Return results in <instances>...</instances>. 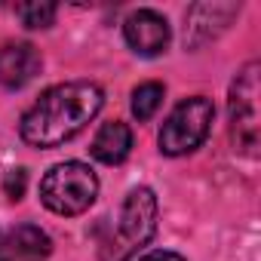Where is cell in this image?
I'll list each match as a JSON object with an SVG mask.
<instances>
[{
  "label": "cell",
  "instance_id": "cell-12",
  "mask_svg": "<svg viewBox=\"0 0 261 261\" xmlns=\"http://www.w3.org/2000/svg\"><path fill=\"white\" fill-rule=\"evenodd\" d=\"M25 185H28L25 169H10V172H7V178H4V194H7L10 200H22Z\"/></svg>",
  "mask_w": 261,
  "mask_h": 261
},
{
  "label": "cell",
  "instance_id": "cell-6",
  "mask_svg": "<svg viewBox=\"0 0 261 261\" xmlns=\"http://www.w3.org/2000/svg\"><path fill=\"white\" fill-rule=\"evenodd\" d=\"M123 37L139 56H160L169 46V22L154 10H139L123 22Z\"/></svg>",
  "mask_w": 261,
  "mask_h": 261
},
{
  "label": "cell",
  "instance_id": "cell-2",
  "mask_svg": "<svg viewBox=\"0 0 261 261\" xmlns=\"http://www.w3.org/2000/svg\"><path fill=\"white\" fill-rule=\"evenodd\" d=\"M157 230V197L151 188H133L123 200L114 233L101 243V261H126Z\"/></svg>",
  "mask_w": 261,
  "mask_h": 261
},
{
  "label": "cell",
  "instance_id": "cell-11",
  "mask_svg": "<svg viewBox=\"0 0 261 261\" xmlns=\"http://www.w3.org/2000/svg\"><path fill=\"white\" fill-rule=\"evenodd\" d=\"M16 16L22 19L25 28H49L56 19V7L53 4H22L16 7Z\"/></svg>",
  "mask_w": 261,
  "mask_h": 261
},
{
  "label": "cell",
  "instance_id": "cell-7",
  "mask_svg": "<svg viewBox=\"0 0 261 261\" xmlns=\"http://www.w3.org/2000/svg\"><path fill=\"white\" fill-rule=\"evenodd\" d=\"M40 74V53L31 43H4L0 46V86L22 89Z\"/></svg>",
  "mask_w": 261,
  "mask_h": 261
},
{
  "label": "cell",
  "instance_id": "cell-9",
  "mask_svg": "<svg viewBox=\"0 0 261 261\" xmlns=\"http://www.w3.org/2000/svg\"><path fill=\"white\" fill-rule=\"evenodd\" d=\"M129 151H133V133H129V126L120 123V120L105 123L92 139V157L105 166L123 163L129 157Z\"/></svg>",
  "mask_w": 261,
  "mask_h": 261
},
{
  "label": "cell",
  "instance_id": "cell-8",
  "mask_svg": "<svg viewBox=\"0 0 261 261\" xmlns=\"http://www.w3.org/2000/svg\"><path fill=\"white\" fill-rule=\"evenodd\" d=\"M0 249L7 261H46L53 252V240L34 224H22L7 237H0Z\"/></svg>",
  "mask_w": 261,
  "mask_h": 261
},
{
  "label": "cell",
  "instance_id": "cell-13",
  "mask_svg": "<svg viewBox=\"0 0 261 261\" xmlns=\"http://www.w3.org/2000/svg\"><path fill=\"white\" fill-rule=\"evenodd\" d=\"M142 261H185L178 252H169V249H160V252H151V255H145Z\"/></svg>",
  "mask_w": 261,
  "mask_h": 261
},
{
  "label": "cell",
  "instance_id": "cell-3",
  "mask_svg": "<svg viewBox=\"0 0 261 261\" xmlns=\"http://www.w3.org/2000/svg\"><path fill=\"white\" fill-rule=\"evenodd\" d=\"M98 197V178L86 163H59L40 181V200L56 215H80Z\"/></svg>",
  "mask_w": 261,
  "mask_h": 261
},
{
  "label": "cell",
  "instance_id": "cell-1",
  "mask_svg": "<svg viewBox=\"0 0 261 261\" xmlns=\"http://www.w3.org/2000/svg\"><path fill=\"white\" fill-rule=\"evenodd\" d=\"M101 89L89 80H71L46 89L22 117V139L34 148H59L83 133L101 111Z\"/></svg>",
  "mask_w": 261,
  "mask_h": 261
},
{
  "label": "cell",
  "instance_id": "cell-10",
  "mask_svg": "<svg viewBox=\"0 0 261 261\" xmlns=\"http://www.w3.org/2000/svg\"><path fill=\"white\" fill-rule=\"evenodd\" d=\"M163 86L160 83H142V86H136L133 89V114H136V120L139 123H148L157 111H160V105H163Z\"/></svg>",
  "mask_w": 261,
  "mask_h": 261
},
{
  "label": "cell",
  "instance_id": "cell-4",
  "mask_svg": "<svg viewBox=\"0 0 261 261\" xmlns=\"http://www.w3.org/2000/svg\"><path fill=\"white\" fill-rule=\"evenodd\" d=\"M212 117H215V108L209 98H203V95L185 98L181 105H175V111L166 117V123L160 129V151L169 157L197 151L212 129Z\"/></svg>",
  "mask_w": 261,
  "mask_h": 261
},
{
  "label": "cell",
  "instance_id": "cell-5",
  "mask_svg": "<svg viewBox=\"0 0 261 261\" xmlns=\"http://www.w3.org/2000/svg\"><path fill=\"white\" fill-rule=\"evenodd\" d=\"M230 133L237 148L255 154L258 148V62H249L230 86Z\"/></svg>",
  "mask_w": 261,
  "mask_h": 261
}]
</instances>
